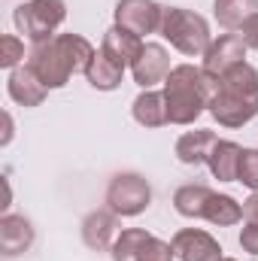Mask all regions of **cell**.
Returning a JSON list of instances; mask_svg holds the SVG:
<instances>
[{"instance_id": "cell-1", "label": "cell", "mask_w": 258, "mask_h": 261, "mask_svg": "<svg viewBox=\"0 0 258 261\" xmlns=\"http://www.w3.org/2000/svg\"><path fill=\"white\" fill-rule=\"evenodd\" d=\"M94 58V46L79 34H55L46 43H37L28 52L24 64L37 73V79L52 91L64 88L73 73H85Z\"/></svg>"}, {"instance_id": "cell-2", "label": "cell", "mask_w": 258, "mask_h": 261, "mask_svg": "<svg viewBox=\"0 0 258 261\" xmlns=\"http://www.w3.org/2000/svg\"><path fill=\"white\" fill-rule=\"evenodd\" d=\"M210 116L222 128H243L258 116V70L252 64H237L222 79H216L210 97Z\"/></svg>"}, {"instance_id": "cell-3", "label": "cell", "mask_w": 258, "mask_h": 261, "mask_svg": "<svg viewBox=\"0 0 258 261\" xmlns=\"http://www.w3.org/2000/svg\"><path fill=\"white\" fill-rule=\"evenodd\" d=\"M213 79L194 64H179L164 79V100L170 125H194L203 110H210Z\"/></svg>"}, {"instance_id": "cell-4", "label": "cell", "mask_w": 258, "mask_h": 261, "mask_svg": "<svg viewBox=\"0 0 258 261\" xmlns=\"http://www.w3.org/2000/svg\"><path fill=\"white\" fill-rule=\"evenodd\" d=\"M176 52L197 58L207 55L213 37H210V24L203 15H197L192 9L183 6H164V18H161V31H158Z\"/></svg>"}, {"instance_id": "cell-5", "label": "cell", "mask_w": 258, "mask_h": 261, "mask_svg": "<svg viewBox=\"0 0 258 261\" xmlns=\"http://www.w3.org/2000/svg\"><path fill=\"white\" fill-rule=\"evenodd\" d=\"M64 18H67L64 0H28L21 6H15V12H12V21H15L18 34H24L34 46L52 40L55 28Z\"/></svg>"}, {"instance_id": "cell-6", "label": "cell", "mask_w": 258, "mask_h": 261, "mask_svg": "<svg viewBox=\"0 0 258 261\" xmlns=\"http://www.w3.org/2000/svg\"><path fill=\"white\" fill-rule=\"evenodd\" d=\"M113 261H173L176 252L170 243L158 240L143 228H125L113 243Z\"/></svg>"}, {"instance_id": "cell-7", "label": "cell", "mask_w": 258, "mask_h": 261, "mask_svg": "<svg viewBox=\"0 0 258 261\" xmlns=\"http://www.w3.org/2000/svg\"><path fill=\"white\" fill-rule=\"evenodd\" d=\"M152 203V186L140 173H116L107 186V206L116 216H140Z\"/></svg>"}, {"instance_id": "cell-8", "label": "cell", "mask_w": 258, "mask_h": 261, "mask_svg": "<svg viewBox=\"0 0 258 261\" xmlns=\"http://www.w3.org/2000/svg\"><path fill=\"white\" fill-rule=\"evenodd\" d=\"M161 18H164V6L155 0H119L116 3V24L137 37L161 31Z\"/></svg>"}, {"instance_id": "cell-9", "label": "cell", "mask_w": 258, "mask_h": 261, "mask_svg": "<svg viewBox=\"0 0 258 261\" xmlns=\"http://www.w3.org/2000/svg\"><path fill=\"white\" fill-rule=\"evenodd\" d=\"M246 43H243V37H237V34H222L219 40H213L210 43V49H207V55H203V73L216 82V79H222L228 70H234L237 64H243V58H246Z\"/></svg>"}, {"instance_id": "cell-10", "label": "cell", "mask_w": 258, "mask_h": 261, "mask_svg": "<svg viewBox=\"0 0 258 261\" xmlns=\"http://www.w3.org/2000/svg\"><path fill=\"white\" fill-rule=\"evenodd\" d=\"M179 261H222V246L216 237H210L200 228H183L170 240Z\"/></svg>"}, {"instance_id": "cell-11", "label": "cell", "mask_w": 258, "mask_h": 261, "mask_svg": "<svg viewBox=\"0 0 258 261\" xmlns=\"http://www.w3.org/2000/svg\"><path fill=\"white\" fill-rule=\"evenodd\" d=\"M170 70H173V67H170V55H167V49L158 46V43H143L137 61L131 64L134 82H137L140 88H152V85L164 82V79L170 76Z\"/></svg>"}, {"instance_id": "cell-12", "label": "cell", "mask_w": 258, "mask_h": 261, "mask_svg": "<svg viewBox=\"0 0 258 261\" xmlns=\"http://www.w3.org/2000/svg\"><path fill=\"white\" fill-rule=\"evenodd\" d=\"M119 237V216L107 206V210H91L85 219H82V240L88 249L94 252H104V249H113Z\"/></svg>"}, {"instance_id": "cell-13", "label": "cell", "mask_w": 258, "mask_h": 261, "mask_svg": "<svg viewBox=\"0 0 258 261\" xmlns=\"http://www.w3.org/2000/svg\"><path fill=\"white\" fill-rule=\"evenodd\" d=\"M6 91H9V97H12L18 107H40V103L46 100V94H49V88L37 79V73L28 64L9 70Z\"/></svg>"}, {"instance_id": "cell-14", "label": "cell", "mask_w": 258, "mask_h": 261, "mask_svg": "<svg viewBox=\"0 0 258 261\" xmlns=\"http://www.w3.org/2000/svg\"><path fill=\"white\" fill-rule=\"evenodd\" d=\"M140 49H143V40H140L137 34L125 31V28H119V24H113V28L104 34V46H100L104 55H110L116 64H122V67L134 64L137 55H140Z\"/></svg>"}, {"instance_id": "cell-15", "label": "cell", "mask_w": 258, "mask_h": 261, "mask_svg": "<svg viewBox=\"0 0 258 261\" xmlns=\"http://www.w3.org/2000/svg\"><path fill=\"white\" fill-rule=\"evenodd\" d=\"M131 116H134V122L143 125V128H161V125H170L164 91L143 88V94H137V100H134V107H131Z\"/></svg>"}, {"instance_id": "cell-16", "label": "cell", "mask_w": 258, "mask_h": 261, "mask_svg": "<svg viewBox=\"0 0 258 261\" xmlns=\"http://www.w3.org/2000/svg\"><path fill=\"white\" fill-rule=\"evenodd\" d=\"M31 243H34V228H31V222H28L24 216L6 213V216L0 219V249H3V255H18V252L31 249Z\"/></svg>"}, {"instance_id": "cell-17", "label": "cell", "mask_w": 258, "mask_h": 261, "mask_svg": "<svg viewBox=\"0 0 258 261\" xmlns=\"http://www.w3.org/2000/svg\"><path fill=\"white\" fill-rule=\"evenodd\" d=\"M240 155L243 149L234 143V140H219L210 152V173L219 179V182H237V170H240Z\"/></svg>"}, {"instance_id": "cell-18", "label": "cell", "mask_w": 258, "mask_h": 261, "mask_svg": "<svg viewBox=\"0 0 258 261\" xmlns=\"http://www.w3.org/2000/svg\"><path fill=\"white\" fill-rule=\"evenodd\" d=\"M216 143H219V137L213 130H189V134H183L176 140V158L183 164H192V167L207 164Z\"/></svg>"}, {"instance_id": "cell-19", "label": "cell", "mask_w": 258, "mask_h": 261, "mask_svg": "<svg viewBox=\"0 0 258 261\" xmlns=\"http://www.w3.org/2000/svg\"><path fill=\"white\" fill-rule=\"evenodd\" d=\"M122 76H125V67L116 64V61H113L110 55H104V52H94L91 64L85 70L88 85L97 88V91H113V88H119V85H122Z\"/></svg>"}, {"instance_id": "cell-20", "label": "cell", "mask_w": 258, "mask_h": 261, "mask_svg": "<svg viewBox=\"0 0 258 261\" xmlns=\"http://www.w3.org/2000/svg\"><path fill=\"white\" fill-rule=\"evenodd\" d=\"M255 12L258 0H216L213 3V15H216L219 28H225V31H240Z\"/></svg>"}, {"instance_id": "cell-21", "label": "cell", "mask_w": 258, "mask_h": 261, "mask_svg": "<svg viewBox=\"0 0 258 261\" xmlns=\"http://www.w3.org/2000/svg\"><path fill=\"white\" fill-rule=\"evenodd\" d=\"M213 195H216V192H213L210 186L192 182V186L176 189V195H173V206H176V213L186 216V219H203L207 203H210V197Z\"/></svg>"}, {"instance_id": "cell-22", "label": "cell", "mask_w": 258, "mask_h": 261, "mask_svg": "<svg viewBox=\"0 0 258 261\" xmlns=\"http://www.w3.org/2000/svg\"><path fill=\"white\" fill-rule=\"evenodd\" d=\"M207 222L219 225V228H228V225H237L243 219V206L234 200L231 195H213L207 203V213H203Z\"/></svg>"}, {"instance_id": "cell-23", "label": "cell", "mask_w": 258, "mask_h": 261, "mask_svg": "<svg viewBox=\"0 0 258 261\" xmlns=\"http://www.w3.org/2000/svg\"><path fill=\"white\" fill-rule=\"evenodd\" d=\"M24 61V43L12 34H6L0 40V67L3 70H15V67Z\"/></svg>"}, {"instance_id": "cell-24", "label": "cell", "mask_w": 258, "mask_h": 261, "mask_svg": "<svg viewBox=\"0 0 258 261\" xmlns=\"http://www.w3.org/2000/svg\"><path fill=\"white\" fill-rule=\"evenodd\" d=\"M237 182H243L246 189L258 192V149H243L240 170H237Z\"/></svg>"}, {"instance_id": "cell-25", "label": "cell", "mask_w": 258, "mask_h": 261, "mask_svg": "<svg viewBox=\"0 0 258 261\" xmlns=\"http://www.w3.org/2000/svg\"><path fill=\"white\" fill-rule=\"evenodd\" d=\"M240 246L249 252V255H258V225H246L240 231Z\"/></svg>"}, {"instance_id": "cell-26", "label": "cell", "mask_w": 258, "mask_h": 261, "mask_svg": "<svg viewBox=\"0 0 258 261\" xmlns=\"http://www.w3.org/2000/svg\"><path fill=\"white\" fill-rule=\"evenodd\" d=\"M240 31H243V34H240V37H243V43H246L249 49H258V12L246 21V24H243V28H240Z\"/></svg>"}, {"instance_id": "cell-27", "label": "cell", "mask_w": 258, "mask_h": 261, "mask_svg": "<svg viewBox=\"0 0 258 261\" xmlns=\"http://www.w3.org/2000/svg\"><path fill=\"white\" fill-rule=\"evenodd\" d=\"M243 219H246V225H258V192L243 200Z\"/></svg>"}, {"instance_id": "cell-28", "label": "cell", "mask_w": 258, "mask_h": 261, "mask_svg": "<svg viewBox=\"0 0 258 261\" xmlns=\"http://www.w3.org/2000/svg\"><path fill=\"white\" fill-rule=\"evenodd\" d=\"M3 122H6V134H3V143H9V140H12V119H9V113L3 116Z\"/></svg>"}, {"instance_id": "cell-29", "label": "cell", "mask_w": 258, "mask_h": 261, "mask_svg": "<svg viewBox=\"0 0 258 261\" xmlns=\"http://www.w3.org/2000/svg\"><path fill=\"white\" fill-rule=\"evenodd\" d=\"M222 261H234V258H222Z\"/></svg>"}]
</instances>
